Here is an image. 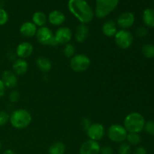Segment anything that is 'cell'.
Here are the masks:
<instances>
[{"label": "cell", "instance_id": "obj_5", "mask_svg": "<svg viewBox=\"0 0 154 154\" xmlns=\"http://www.w3.org/2000/svg\"><path fill=\"white\" fill-rule=\"evenodd\" d=\"M128 132L123 126L120 124H112L108 129V136L111 141L115 143L124 142L126 140Z\"/></svg>", "mask_w": 154, "mask_h": 154}, {"label": "cell", "instance_id": "obj_31", "mask_svg": "<svg viewBox=\"0 0 154 154\" xmlns=\"http://www.w3.org/2000/svg\"><path fill=\"white\" fill-rule=\"evenodd\" d=\"M8 99L11 103H16L20 99V93L17 90H12L8 96Z\"/></svg>", "mask_w": 154, "mask_h": 154}, {"label": "cell", "instance_id": "obj_18", "mask_svg": "<svg viewBox=\"0 0 154 154\" xmlns=\"http://www.w3.org/2000/svg\"><path fill=\"white\" fill-rule=\"evenodd\" d=\"M89 35V29L86 24L81 23L78 26L75 32V40L78 43H83L87 40Z\"/></svg>", "mask_w": 154, "mask_h": 154}, {"label": "cell", "instance_id": "obj_13", "mask_svg": "<svg viewBox=\"0 0 154 154\" xmlns=\"http://www.w3.org/2000/svg\"><path fill=\"white\" fill-rule=\"evenodd\" d=\"M2 81L4 84L5 87L7 88H14L17 85L18 80L16 74L10 70H5L2 74Z\"/></svg>", "mask_w": 154, "mask_h": 154}, {"label": "cell", "instance_id": "obj_2", "mask_svg": "<svg viewBox=\"0 0 154 154\" xmlns=\"http://www.w3.org/2000/svg\"><path fill=\"white\" fill-rule=\"evenodd\" d=\"M145 120L140 113L132 112L124 119L123 126L129 133H139L144 129Z\"/></svg>", "mask_w": 154, "mask_h": 154}, {"label": "cell", "instance_id": "obj_34", "mask_svg": "<svg viewBox=\"0 0 154 154\" xmlns=\"http://www.w3.org/2000/svg\"><path fill=\"white\" fill-rule=\"evenodd\" d=\"M100 154H114V150L110 146H104L101 147Z\"/></svg>", "mask_w": 154, "mask_h": 154}, {"label": "cell", "instance_id": "obj_24", "mask_svg": "<svg viewBox=\"0 0 154 154\" xmlns=\"http://www.w3.org/2000/svg\"><path fill=\"white\" fill-rule=\"evenodd\" d=\"M141 53L146 58L151 59L154 57V45L146 44L141 47Z\"/></svg>", "mask_w": 154, "mask_h": 154}, {"label": "cell", "instance_id": "obj_3", "mask_svg": "<svg viewBox=\"0 0 154 154\" xmlns=\"http://www.w3.org/2000/svg\"><path fill=\"white\" fill-rule=\"evenodd\" d=\"M11 124L14 128L23 129L28 127L32 122L31 114L27 110L17 109L14 111L9 118Z\"/></svg>", "mask_w": 154, "mask_h": 154}, {"label": "cell", "instance_id": "obj_14", "mask_svg": "<svg viewBox=\"0 0 154 154\" xmlns=\"http://www.w3.org/2000/svg\"><path fill=\"white\" fill-rule=\"evenodd\" d=\"M33 46L29 42H22L17 47L16 54L20 59H26L32 54Z\"/></svg>", "mask_w": 154, "mask_h": 154}, {"label": "cell", "instance_id": "obj_22", "mask_svg": "<svg viewBox=\"0 0 154 154\" xmlns=\"http://www.w3.org/2000/svg\"><path fill=\"white\" fill-rule=\"evenodd\" d=\"M32 22L36 26L42 27L45 26L48 21V17L44 12L42 11H36L33 14L32 17Z\"/></svg>", "mask_w": 154, "mask_h": 154}, {"label": "cell", "instance_id": "obj_27", "mask_svg": "<svg viewBox=\"0 0 154 154\" xmlns=\"http://www.w3.org/2000/svg\"><path fill=\"white\" fill-rule=\"evenodd\" d=\"M119 154H130L131 145L127 142H122L118 148Z\"/></svg>", "mask_w": 154, "mask_h": 154}, {"label": "cell", "instance_id": "obj_20", "mask_svg": "<svg viewBox=\"0 0 154 154\" xmlns=\"http://www.w3.org/2000/svg\"><path fill=\"white\" fill-rule=\"evenodd\" d=\"M36 66L38 69L44 73H48L52 69L51 60L45 57H40L36 60Z\"/></svg>", "mask_w": 154, "mask_h": 154}, {"label": "cell", "instance_id": "obj_16", "mask_svg": "<svg viewBox=\"0 0 154 154\" xmlns=\"http://www.w3.org/2000/svg\"><path fill=\"white\" fill-rule=\"evenodd\" d=\"M48 20L54 26H60L66 20V16L62 11L54 10L50 12L48 17Z\"/></svg>", "mask_w": 154, "mask_h": 154}, {"label": "cell", "instance_id": "obj_11", "mask_svg": "<svg viewBox=\"0 0 154 154\" xmlns=\"http://www.w3.org/2000/svg\"><path fill=\"white\" fill-rule=\"evenodd\" d=\"M134 23H135V16L130 11H125L118 17L116 23L120 28H121V29L126 30L132 26Z\"/></svg>", "mask_w": 154, "mask_h": 154}, {"label": "cell", "instance_id": "obj_28", "mask_svg": "<svg viewBox=\"0 0 154 154\" xmlns=\"http://www.w3.org/2000/svg\"><path fill=\"white\" fill-rule=\"evenodd\" d=\"M8 14L2 8H0V26L5 25L8 21Z\"/></svg>", "mask_w": 154, "mask_h": 154}, {"label": "cell", "instance_id": "obj_19", "mask_svg": "<svg viewBox=\"0 0 154 154\" xmlns=\"http://www.w3.org/2000/svg\"><path fill=\"white\" fill-rule=\"evenodd\" d=\"M13 72L16 74V75H25L28 71V63L23 59H17L14 63Z\"/></svg>", "mask_w": 154, "mask_h": 154}, {"label": "cell", "instance_id": "obj_1", "mask_svg": "<svg viewBox=\"0 0 154 154\" xmlns=\"http://www.w3.org/2000/svg\"><path fill=\"white\" fill-rule=\"evenodd\" d=\"M68 8L81 23H88L94 17V11L86 0H69Z\"/></svg>", "mask_w": 154, "mask_h": 154}, {"label": "cell", "instance_id": "obj_29", "mask_svg": "<svg viewBox=\"0 0 154 154\" xmlns=\"http://www.w3.org/2000/svg\"><path fill=\"white\" fill-rule=\"evenodd\" d=\"M10 115L5 111H0V126H3L9 121Z\"/></svg>", "mask_w": 154, "mask_h": 154}, {"label": "cell", "instance_id": "obj_26", "mask_svg": "<svg viewBox=\"0 0 154 154\" xmlns=\"http://www.w3.org/2000/svg\"><path fill=\"white\" fill-rule=\"evenodd\" d=\"M63 54L67 58H72L75 56V48L72 44H66L63 49Z\"/></svg>", "mask_w": 154, "mask_h": 154}, {"label": "cell", "instance_id": "obj_37", "mask_svg": "<svg viewBox=\"0 0 154 154\" xmlns=\"http://www.w3.org/2000/svg\"><path fill=\"white\" fill-rule=\"evenodd\" d=\"M2 154H16L15 153L14 151H13L12 150H10V149H8V150H5L4 152H3Z\"/></svg>", "mask_w": 154, "mask_h": 154}, {"label": "cell", "instance_id": "obj_21", "mask_svg": "<svg viewBox=\"0 0 154 154\" xmlns=\"http://www.w3.org/2000/svg\"><path fill=\"white\" fill-rule=\"evenodd\" d=\"M142 19L146 26L149 28H154V9H145L143 12Z\"/></svg>", "mask_w": 154, "mask_h": 154}, {"label": "cell", "instance_id": "obj_9", "mask_svg": "<svg viewBox=\"0 0 154 154\" xmlns=\"http://www.w3.org/2000/svg\"><path fill=\"white\" fill-rule=\"evenodd\" d=\"M105 134V127L102 124L99 123H91L89 129L87 130V136L93 141H100L103 138Z\"/></svg>", "mask_w": 154, "mask_h": 154}, {"label": "cell", "instance_id": "obj_23", "mask_svg": "<svg viewBox=\"0 0 154 154\" xmlns=\"http://www.w3.org/2000/svg\"><path fill=\"white\" fill-rule=\"evenodd\" d=\"M65 152L66 146L61 141H56L48 149L49 154H64Z\"/></svg>", "mask_w": 154, "mask_h": 154}, {"label": "cell", "instance_id": "obj_7", "mask_svg": "<svg viewBox=\"0 0 154 154\" xmlns=\"http://www.w3.org/2000/svg\"><path fill=\"white\" fill-rule=\"evenodd\" d=\"M114 41L119 48L123 50L128 49L133 43V35L129 31L120 29L114 35Z\"/></svg>", "mask_w": 154, "mask_h": 154}, {"label": "cell", "instance_id": "obj_33", "mask_svg": "<svg viewBox=\"0 0 154 154\" xmlns=\"http://www.w3.org/2000/svg\"><path fill=\"white\" fill-rule=\"evenodd\" d=\"M91 125V123L90 121L89 120V119L87 118H83L81 121V126L84 130H85L87 132V129H89V127Z\"/></svg>", "mask_w": 154, "mask_h": 154}, {"label": "cell", "instance_id": "obj_10", "mask_svg": "<svg viewBox=\"0 0 154 154\" xmlns=\"http://www.w3.org/2000/svg\"><path fill=\"white\" fill-rule=\"evenodd\" d=\"M54 38L57 43L60 45L69 44L72 38V30L67 26L60 27L56 31Z\"/></svg>", "mask_w": 154, "mask_h": 154}, {"label": "cell", "instance_id": "obj_8", "mask_svg": "<svg viewBox=\"0 0 154 154\" xmlns=\"http://www.w3.org/2000/svg\"><path fill=\"white\" fill-rule=\"evenodd\" d=\"M90 66V60L84 54H77L71 58L70 66L76 72H85Z\"/></svg>", "mask_w": 154, "mask_h": 154}, {"label": "cell", "instance_id": "obj_12", "mask_svg": "<svg viewBox=\"0 0 154 154\" xmlns=\"http://www.w3.org/2000/svg\"><path fill=\"white\" fill-rule=\"evenodd\" d=\"M101 147L98 141L87 140L81 144L80 154H99Z\"/></svg>", "mask_w": 154, "mask_h": 154}, {"label": "cell", "instance_id": "obj_30", "mask_svg": "<svg viewBox=\"0 0 154 154\" xmlns=\"http://www.w3.org/2000/svg\"><path fill=\"white\" fill-rule=\"evenodd\" d=\"M144 129L149 135H154V121H148L145 123Z\"/></svg>", "mask_w": 154, "mask_h": 154}, {"label": "cell", "instance_id": "obj_4", "mask_svg": "<svg viewBox=\"0 0 154 154\" xmlns=\"http://www.w3.org/2000/svg\"><path fill=\"white\" fill-rule=\"evenodd\" d=\"M120 0H96L95 16L99 19L106 17L117 7Z\"/></svg>", "mask_w": 154, "mask_h": 154}, {"label": "cell", "instance_id": "obj_25", "mask_svg": "<svg viewBox=\"0 0 154 154\" xmlns=\"http://www.w3.org/2000/svg\"><path fill=\"white\" fill-rule=\"evenodd\" d=\"M126 140H127L128 144L133 146L138 145L141 141V136L138 135V133H129L128 132Z\"/></svg>", "mask_w": 154, "mask_h": 154}, {"label": "cell", "instance_id": "obj_38", "mask_svg": "<svg viewBox=\"0 0 154 154\" xmlns=\"http://www.w3.org/2000/svg\"><path fill=\"white\" fill-rule=\"evenodd\" d=\"M1 147H2V144H1V141H0V150H1Z\"/></svg>", "mask_w": 154, "mask_h": 154}, {"label": "cell", "instance_id": "obj_32", "mask_svg": "<svg viewBox=\"0 0 154 154\" xmlns=\"http://www.w3.org/2000/svg\"><path fill=\"white\" fill-rule=\"evenodd\" d=\"M148 31H147V29L145 27H138L136 30V35L139 38H144L145 36H147Z\"/></svg>", "mask_w": 154, "mask_h": 154}, {"label": "cell", "instance_id": "obj_35", "mask_svg": "<svg viewBox=\"0 0 154 154\" xmlns=\"http://www.w3.org/2000/svg\"><path fill=\"white\" fill-rule=\"evenodd\" d=\"M133 154H147V150L143 147H138L134 151Z\"/></svg>", "mask_w": 154, "mask_h": 154}, {"label": "cell", "instance_id": "obj_6", "mask_svg": "<svg viewBox=\"0 0 154 154\" xmlns=\"http://www.w3.org/2000/svg\"><path fill=\"white\" fill-rule=\"evenodd\" d=\"M35 35L37 40L42 45L52 47H55L58 45L54 38V33L48 27L42 26L38 29Z\"/></svg>", "mask_w": 154, "mask_h": 154}, {"label": "cell", "instance_id": "obj_15", "mask_svg": "<svg viewBox=\"0 0 154 154\" xmlns=\"http://www.w3.org/2000/svg\"><path fill=\"white\" fill-rule=\"evenodd\" d=\"M37 26L30 21L24 22L20 28V32L26 38H32L35 36L37 32Z\"/></svg>", "mask_w": 154, "mask_h": 154}, {"label": "cell", "instance_id": "obj_17", "mask_svg": "<svg viewBox=\"0 0 154 154\" xmlns=\"http://www.w3.org/2000/svg\"><path fill=\"white\" fill-rule=\"evenodd\" d=\"M102 30L103 34L107 37H114L117 32V23L113 20H108L102 25Z\"/></svg>", "mask_w": 154, "mask_h": 154}, {"label": "cell", "instance_id": "obj_36", "mask_svg": "<svg viewBox=\"0 0 154 154\" xmlns=\"http://www.w3.org/2000/svg\"><path fill=\"white\" fill-rule=\"evenodd\" d=\"M5 87L4 84L0 79V98L2 97L5 94Z\"/></svg>", "mask_w": 154, "mask_h": 154}]
</instances>
